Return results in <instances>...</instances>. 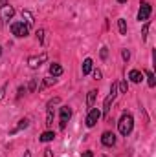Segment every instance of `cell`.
<instances>
[{
	"label": "cell",
	"mask_w": 156,
	"mask_h": 157,
	"mask_svg": "<svg viewBox=\"0 0 156 157\" xmlns=\"http://www.w3.org/2000/svg\"><path fill=\"white\" fill-rule=\"evenodd\" d=\"M132 128H134V119L130 113H123L121 117H119V122H117V130H119V133L121 135H129L130 132H132Z\"/></svg>",
	"instance_id": "cell-1"
},
{
	"label": "cell",
	"mask_w": 156,
	"mask_h": 157,
	"mask_svg": "<svg viewBox=\"0 0 156 157\" xmlns=\"http://www.w3.org/2000/svg\"><path fill=\"white\" fill-rule=\"evenodd\" d=\"M11 33L15 37H18V39H24V37H28L30 28L24 22H11Z\"/></svg>",
	"instance_id": "cell-2"
},
{
	"label": "cell",
	"mask_w": 156,
	"mask_h": 157,
	"mask_svg": "<svg viewBox=\"0 0 156 157\" xmlns=\"http://www.w3.org/2000/svg\"><path fill=\"white\" fill-rule=\"evenodd\" d=\"M116 95H117V84L114 82L112 86H110V95L105 99V104H103V112H101V115H109V112H110V104L114 102V99H116Z\"/></svg>",
	"instance_id": "cell-3"
},
{
	"label": "cell",
	"mask_w": 156,
	"mask_h": 157,
	"mask_svg": "<svg viewBox=\"0 0 156 157\" xmlns=\"http://www.w3.org/2000/svg\"><path fill=\"white\" fill-rule=\"evenodd\" d=\"M99 119H101V110L99 108H90V112L86 115V126L88 128H94Z\"/></svg>",
	"instance_id": "cell-4"
},
{
	"label": "cell",
	"mask_w": 156,
	"mask_h": 157,
	"mask_svg": "<svg viewBox=\"0 0 156 157\" xmlns=\"http://www.w3.org/2000/svg\"><path fill=\"white\" fill-rule=\"evenodd\" d=\"M151 17V4L149 2H142L140 4V11H138V20L140 22H147Z\"/></svg>",
	"instance_id": "cell-5"
},
{
	"label": "cell",
	"mask_w": 156,
	"mask_h": 157,
	"mask_svg": "<svg viewBox=\"0 0 156 157\" xmlns=\"http://www.w3.org/2000/svg\"><path fill=\"white\" fill-rule=\"evenodd\" d=\"M46 59H48V53H40L37 57H30V59H28V66H30L31 70H37V68H40V66L46 62Z\"/></svg>",
	"instance_id": "cell-6"
},
{
	"label": "cell",
	"mask_w": 156,
	"mask_h": 157,
	"mask_svg": "<svg viewBox=\"0 0 156 157\" xmlns=\"http://www.w3.org/2000/svg\"><path fill=\"white\" fill-rule=\"evenodd\" d=\"M13 15H15V9H13L9 4H4V6L0 7V18H2V20L9 22V20L13 18Z\"/></svg>",
	"instance_id": "cell-7"
},
{
	"label": "cell",
	"mask_w": 156,
	"mask_h": 157,
	"mask_svg": "<svg viewBox=\"0 0 156 157\" xmlns=\"http://www.w3.org/2000/svg\"><path fill=\"white\" fill-rule=\"evenodd\" d=\"M101 144L103 146H114L116 144V135L112 133V132H103V135H101Z\"/></svg>",
	"instance_id": "cell-8"
},
{
	"label": "cell",
	"mask_w": 156,
	"mask_h": 157,
	"mask_svg": "<svg viewBox=\"0 0 156 157\" xmlns=\"http://www.w3.org/2000/svg\"><path fill=\"white\" fill-rule=\"evenodd\" d=\"M70 117H72V110H70L68 106H63V108H61V128H63V130L66 128V122L70 121Z\"/></svg>",
	"instance_id": "cell-9"
},
{
	"label": "cell",
	"mask_w": 156,
	"mask_h": 157,
	"mask_svg": "<svg viewBox=\"0 0 156 157\" xmlns=\"http://www.w3.org/2000/svg\"><path fill=\"white\" fill-rule=\"evenodd\" d=\"M129 78H130L134 84H140V82H142V78H143V73H142L140 70H130V73H129Z\"/></svg>",
	"instance_id": "cell-10"
},
{
	"label": "cell",
	"mask_w": 156,
	"mask_h": 157,
	"mask_svg": "<svg viewBox=\"0 0 156 157\" xmlns=\"http://www.w3.org/2000/svg\"><path fill=\"white\" fill-rule=\"evenodd\" d=\"M50 75H51V77H59V75H63V66L57 64V62L50 64Z\"/></svg>",
	"instance_id": "cell-11"
},
{
	"label": "cell",
	"mask_w": 156,
	"mask_h": 157,
	"mask_svg": "<svg viewBox=\"0 0 156 157\" xmlns=\"http://www.w3.org/2000/svg\"><path fill=\"white\" fill-rule=\"evenodd\" d=\"M22 18L26 20V26H28V28L35 24V18H33V15H31V13H30L28 9H24V11H22Z\"/></svg>",
	"instance_id": "cell-12"
},
{
	"label": "cell",
	"mask_w": 156,
	"mask_h": 157,
	"mask_svg": "<svg viewBox=\"0 0 156 157\" xmlns=\"http://www.w3.org/2000/svg\"><path fill=\"white\" fill-rule=\"evenodd\" d=\"M92 68H94V60L92 59H84V62H83V75H88L92 71Z\"/></svg>",
	"instance_id": "cell-13"
},
{
	"label": "cell",
	"mask_w": 156,
	"mask_h": 157,
	"mask_svg": "<svg viewBox=\"0 0 156 157\" xmlns=\"http://www.w3.org/2000/svg\"><path fill=\"white\" fill-rule=\"evenodd\" d=\"M96 97H97V91H96V90H90V91H88V97H86V106H88V108H94Z\"/></svg>",
	"instance_id": "cell-14"
},
{
	"label": "cell",
	"mask_w": 156,
	"mask_h": 157,
	"mask_svg": "<svg viewBox=\"0 0 156 157\" xmlns=\"http://www.w3.org/2000/svg\"><path fill=\"white\" fill-rule=\"evenodd\" d=\"M53 137H55V133H53L51 130H46V132L39 137V141H42V143H50V141H53Z\"/></svg>",
	"instance_id": "cell-15"
},
{
	"label": "cell",
	"mask_w": 156,
	"mask_h": 157,
	"mask_svg": "<svg viewBox=\"0 0 156 157\" xmlns=\"http://www.w3.org/2000/svg\"><path fill=\"white\" fill-rule=\"evenodd\" d=\"M53 115H55L53 113V108L48 104V112H46V126L48 128H51V124H53Z\"/></svg>",
	"instance_id": "cell-16"
},
{
	"label": "cell",
	"mask_w": 156,
	"mask_h": 157,
	"mask_svg": "<svg viewBox=\"0 0 156 157\" xmlns=\"http://www.w3.org/2000/svg\"><path fill=\"white\" fill-rule=\"evenodd\" d=\"M28 126H30V121H28V119H22V121H18V124H17V126L11 130V133H17L18 130H22V128H28Z\"/></svg>",
	"instance_id": "cell-17"
},
{
	"label": "cell",
	"mask_w": 156,
	"mask_h": 157,
	"mask_svg": "<svg viewBox=\"0 0 156 157\" xmlns=\"http://www.w3.org/2000/svg\"><path fill=\"white\" fill-rule=\"evenodd\" d=\"M117 28H119V33H121V35H127V22H125L123 18L117 20Z\"/></svg>",
	"instance_id": "cell-18"
},
{
	"label": "cell",
	"mask_w": 156,
	"mask_h": 157,
	"mask_svg": "<svg viewBox=\"0 0 156 157\" xmlns=\"http://www.w3.org/2000/svg\"><path fill=\"white\" fill-rule=\"evenodd\" d=\"M145 75H147V78H149V86H151V88H154V86H156V80H154L153 71H145Z\"/></svg>",
	"instance_id": "cell-19"
},
{
	"label": "cell",
	"mask_w": 156,
	"mask_h": 157,
	"mask_svg": "<svg viewBox=\"0 0 156 157\" xmlns=\"http://www.w3.org/2000/svg\"><path fill=\"white\" fill-rule=\"evenodd\" d=\"M127 90H129L127 80H121V82H119V91H121V93H127Z\"/></svg>",
	"instance_id": "cell-20"
},
{
	"label": "cell",
	"mask_w": 156,
	"mask_h": 157,
	"mask_svg": "<svg viewBox=\"0 0 156 157\" xmlns=\"http://www.w3.org/2000/svg\"><path fill=\"white\" fill-rule=\"evenodd\" d=\"M55 82H57V80H55V78H44V84H42V86H51V84H55Z\"/></svg>",
	"instance_id": "cell-21"
},
{
	"label": "cell",
	"mask_w": 156,
	"mask_h": 157,
	"mask_svg": "<svg viewBox=\"0 0 156 157\" xmlns=\"http://www.w3.org/2000/svg\"><path fill=\"white\" fill-rule=\"evenodd\" d=\"M37 39H39L40 44L44 42V29H39V31H37Z\"/></svg>",
	"instance_id": "cell-22"
},
{
	"label": "cell",
	"mask_w": 156,
	"mask_h": 157,
	"mask_svg": "<svg viewBox=\"0 0 156 157\" xmlns=\"http://www.w3.org/2000/svg\"><path fill=\"white\" fill-rule=\"evenodd\" d=\"M121 57H123L125 60H129V59H130V51H129V49H123V51H121Z\"/></svg>",
	"instance_id": "cell-23"
},
{
	"label": "cell",
	"mask_w": 156,
	"mask_h": 157,
	"mask_svg": "<svg viewBox=\"0 0 156 157\" xmlns=\"http://www.w3.org/2000/svg\"><path fill=\"white\" fill-rule=\"evenodd\" d=\"M109 57V51H107V48H101V59H107Z\"/></svg>",
	"instance_id": "cell-24"
},
{
	"label": "cell",
	"mask_w": 156,
	"mask_h": 157,
	"mask_svg": "<svg viewBox=\"0 0 156 157\" xmlns=\"http://www.w3.org/2000/svg\"><path fill=\"white\" fill-rule=\"evenodd\" d=\"M94 78H96V80L101 78V71H99V70H94Z\"/></svg>",
	"instance_id": "cell-25"
},
{
	"label": "cell",
	"mask_w": 156,
	"mask_h": 157,
	"mask_svg": "<svg viewBox=\"0 0 156 157\" xmlns=\"http://www.w3.org/2000/svg\"><path fill=\"white\" fill-rule=\"evenodd\" d=\"M44 157H53V152H51L50 148H46V150H44Z\"/></svg>",
	"instance_id": "cell-26"
},
{
	"label": "cell",
	"mask_w": 156,
	"mask_h": 157,
	"mask_svg": "<svg viewBox=\"0 0 156 157\" xmlns=\"http://www.w3.org/2000/svg\"><path fill=\"white\" fill-rule=\"evenodd\" d=\"M6 90H7V86H2V90H0V101H2L4 95H6Z\"/></svg>",
	"instance_id": "cell-27"
},
{
	"label": "cell",
	"mask_w": 156,
	"mask_h": 157,
	"mask_svg": "<svg viewBox=\"0 0 156 157\" xmlns=\"http://www.w3.org/2000/svg\"><path fill=\"white\" fill-rule=\"evenodd\" d=\"M147 33H149V24H145L143 28V39H147Z\"/></svg>",
	"instance_id": "cell-28"
},
{
	"label": "cell",
	"mask_w": 156,
	"mask_h": 157,
	"mask_svg": "<svg viewBox=\"0 0 156 157\" xmlns=\"http://www.w3.org/2000/svg\"><path fill=\"white\" fill-rule=\"evenodd\" d=\"M81 157H94L92 152H84V154H81Z\"/></svg>",
	"instance_id": "cell-29"
},
{
	"label": "cell",
	"mask_w": 156,
	"mask_h": 157,
	"mask_svg": "<svg viewBox=\"0 0 156 157\" xmlns=\"http://www.w3.org/2000/svg\"><path fill=\"white\" fill-rule=\"evenodd\" d=\"M30 90H31V91L35 90V80H31V82H30Z\"/></svg>",
	"instance_id": "cell-30"
},
{
	"label": "cell",
	"mask_w": 156,
	"mask_h": 157,
	"mask_svg": "<svg viewBox=\"0 0 156 157\" xmlns=\"http://www.w3.org/2000/svg\"><path fill=\"white\" fill-rule=\"evenodd\" d=\"M24 157H31V154H30V150H28V152H24Z\"/></svg>",
	"instance_id": "cell-31"
},
{
	"label": "cell",
	"mask_w": 156,
	"mask_h": 157,
	"mask_svg": "<svg viewBox=\"0 0 156 157\" xmlns=\"http://www.w3.org/2000/svg\"><path fill=\"white\" fill-rule=\"evenodd\" d=\"M0 2H2V6H4V4H7V0H0Z\"/></svg>",
	"instance_id": "cell-32"
},
{
	"label": "cell",
	"mask_w": 156,
	"mask_h": 157,
	"mask_svg": "<svg viewBox=\"0 0 156 157\" xmlns=\"http://www.w3.org/2000/svg\"><path fill=\"white\" fill-rule=\"evenodd\" d=\"M117 2H119V4H125V2H127V0H117Z\"/></svg>",
	"instance_id": "cell-33"
},
{
	"label": "cell",
	"mask_w": 156,
	"mask_h": 157,
	"mask_svg": "<svg viewBox=\"0 0 156 157\" xmlns=\"http://www.w3.org/2000/svg\"><path fill=\"white\" fill-rule=\"evenodd\" d=\"M0 55H2V48H0Z\"/></svg>",
	"instance_id": "cell-34"
}]
</instances>
